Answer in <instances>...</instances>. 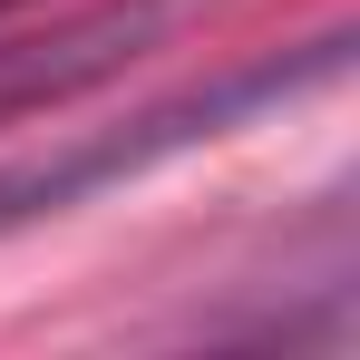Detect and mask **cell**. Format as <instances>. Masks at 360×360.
Masks as SVG:
<instances>
[{
    "mask_svg": "<svg viewBox=\"0 0 360 360\" xmlns=\"http://www.w3.org/2000/svg\"><path fill=\"white\" fill-rule=\"evenodd\" d=\"M341 49H351V39L331 30V39H311V49L224 68V78H205V88H185V98H166V108H146V117H127V127H98V136H68V146H39V156L0 166V234H10V224H39V214H68V205H88L98 185L146 176V166H166V156H185V146H205V136L243 127L253 108L292 98V88L341 78Z\"/></svg>",
    "mask_w": 360,
    "mask_h": 360,
    "instance_id": "6da1fadb",
    "label": "cell"
},
{
    "mask_svg": "<svg viewBox=\"0 0 360 360\" xmlns=\"http://www.w3.org/2000/svg\"><path fill=\"white\" fill-rule=\"evenodd\" d=\"M214 0H98L59 30H30V39H0V127L30 117V108H59L108 88L117 68H136L146 49H166L185 20H205Z\"/></svg>",
    "mask_w": 360,
    "mask_h": 360,
    "instance_id": "7a4b0ae2",
    "label": "cell"
},
{
    "mask_svg": "<svg viewBox=\"0 0 360 360\" xmlns=\"http://www.w3.org/2000/svg\"><path fill=\"white\" fill-rule=\"evenodd\" d=\"M0 10H20V0H0Z\"/></svg>",
    "mask_w": 360,
    "mask_h": 360,
    "instance_id": "3957f363",
    "label": "cell"
}]
</instances>
